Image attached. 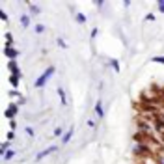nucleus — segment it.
<instances>
[{"label":"nucleus","instance_id":"f257e3e1","mask_svg":"<svg viewBox=\"0 0 164 164\" xmlns=\"http://www.w3.org/2000/svg\"><path fill=\"white\" fill-rule=\"evenodd\" d=\"M52 75H54V65H49V67L45 69V73H43V75H41L37 80L34 82V88H43V86L47 84V80H49Z\"/></svg>","mask_w":164,"mask_h":164},{"label":"nucleus","instance_id":"f03ea898","mask_svg":"<svg viewBox=\"0 0 164 164\" xmlns=\"http://www.w3.org/2000/svg\"><path fill=\"white\" fill-rule=\"evenodd\" d=\"M58 151V146H50V147H47L45 151H41V153H37V157H35V162H39L41 158H45L47 155H50V153H56Z\"/></svg>","mask_w":164,"mask_h":164},{"label":"nucleus","instance_id":"7ed1b4c3","mask_svg":"<svg viewBox=\"0 0 164 164\" xmlns=\"http://www.w3.org/2000/svg\"><path fill=\"white\" fill-rule=\"evenodd\" d=\"M17 112H19V105H9L6 108V112H4V116L9 117V119H13V117L17 116Z\"/></svg>","mask_w":164,"mask_h":164},{"label":"nucleus","instance_id":"20e7f679","mask_svg":"<svg viewBox=\"0 0 164 164\" xmlns=\"http://www.w3.org/2000/svg\"><path fill=\"white\" fill-rule=\"evenodd\" d=\"M4 54H6L9 60H17L19 50H17V49H11V47H6V49H4Z\"/></svg>","mask_w":164,"mask_h":164},{"label":"nucleus","instance_id":"39448f33","mask_svg":"<svg viewBox=\"0 0 164 164\" xmlns=\"http://www.w3.org/2000/svg\"><path fill=\"white\" fill-rule=\"evenodd\" d=\"M8 69L11 71V75H19V76H20L19 65H17V62H15V60H9V65H8Z\"/></svg>","mask_w":164,"mask_h":164},{"label":"nucleus","instance_id":"423d86ee","mask_svg":"<svg viewBox=\"0 0 164 164\" xmlns=\"http://www.w3.org/2000/svg\"><path fill=\"white\" fill-rule=\"evenodd\" d=\"M58 97H60V101H62V105H67V97H65V91L62 86H58Z\"/></svg>","mask_w":164,"mask_h":164},{"label":"nucleus","instance_id":"0eeeda50","mask_svg":"<svg viewBox=\"0 0 164 164\" xmlns=\"http://www.w3.org/2000/svg\"><path fill=\"white\" fill-rule=\"evenodd\" d=\"M71 138H73V129H69V131L65 132L64 136H62V144H64V146H65V144H69V140H71Z\"/></svg>","mask_w":164,"mask_h":164},{"label":"nucleus","instance_id":"6e6552de","mask_svg":"<svg viewBox=\"0 0 164 164\" xmlns=\"http://www.w3.org/2000/svg\"><path fill=\"white\" fill-rule=\"evenodd\" d=\"M95 114H97V117H102V116H105V112H102V102H101V101L95 102Z\"/></svg>","mask_w":164,"mask_h":164},{"label":"nucleus","instance_id":"1a4fd4ad","mask_svg":"<svg viewBox=\"0 0 164 164\" xmlns=\"http://www.w3.org/2000/svg\"><path fill=\"white\" fill-rule=\"evenodd\" d=\"M20 24H23L24 28H28L30 24H32V23H30V17H28V15H20Z\"/></svg>","mask_w":164,"mask_h":164},{"label":"nucleus","instance_id":"9d476101","mask_svg":"<svg viewBox=\"0 0 164 164\" xmlns=\"http://www.w3.org/2000/svg\"><path fill=\"white\" fill-rule=\"evenodd\" d=\"M9 146H11V142L6 140L2 146H0V153H2V155H6V151H9Z\"/></svg>","mask_w":164,"mask_h":164},{"label":"nucleus","instance_id":"9b49d317","mask_svg":"<svg viewBox=\"0 0 164 164\" xmlns=\"http://www.w3.org/2000/svg\"><path fill=\"white\" fill-rule=\"evenodd\" d=\"M19 78H20L19 75H11V76H9V84H11L13 88H17V86H19Z\"/></svg>","mask_w":164,"mask_h":164},{"label":"nucleus","instance_id":"f8f14e48","mask_svg":"<svg viewBox=\"0 0 164 164\" xmlns=\"http://www.w3.org/2000/svg\"><path fill=\"white\" fill-rule=\"evenodd\" d=\"M75 17H76V23H78V24H86V20H88V19H86V15H84V13H76Z\"/></svg>","mask_w":164,"mask_h":164},{"label":"nucleus","instance_id":"ddd939ff","mask_svg":"<svg viewBox=\"0 0 164 164\" xmlns=\"http://www.w3.org/2000/svg\"><path fill=\"white\" fill-rule=\"evenodd\" d=\"M15 155H17V153H15V149H9V151H6V155H4V160H11Z\"/></svg>","mask_w":164,"mask_h":164},{"label":"nucleus","instance_id":"4468645a","mask_svg":"<svg viewBox=\"0 0 164 164\" xmlns=\"http://www.w3.org/2000/svg\"><path fill=\"white\" fill-rule=\"evenodd\" d=\"M110 65H112V69H114L116 73H119V62L117 60H110Z\"/></svg>","mask_w":164,"mask_h":164},{"label":"nucleus","instance_id":"2eb2a0df","mask_svg":"<svg viewBox=\"0 0 164 164\" xmlns=\"http://www.w3.org/2000/svg\"><path fill=\"white\" fill-rule=\"evenodd\" d=\"M39 11H41V9L35 6V4H30V13H32V15H37Z\"/></svg>","mask_w":164,"mask_h":164},{"label":"nucleus","instance_id":"dca6fc26","mask_svg":"<svg viewBox=\"0 0 164 164\" xmlns=\"http://www.w3.org/2000/svg\"><path fill=\"white\" fill-rule=\"evenodd\" d=\"M151 62H155V64H164V56H153Z\"/></svg>","mask_w":164,"mask_h":164},{"label":"nucleus","instance_id":"f3484780","mask_svg":"<svg viewBox=\"0 0 164 164\" xmlns=\"http://www.w3.org/2000/svg\"><path fill=\"white\" fill-rule=\"evenodd\" d=\"M56 43H58V47H62V49H67V43H65V41L62 39V37L56 39Z\"/></svg>","mask_w":164,"mask_h":164},{"label":"nucleus","instance_id":"a211bd4d","mask_svg":"<svg viewBox=\"0 0 164 164\" xmlns=\"http://www.w3.org/2000/svg\"><path fill=\"white\" fill-rule=\"evenodd\" d=\"M43 32H45L43 24H35V34H43Z\"/></svg>","mask_w":164,"mask_h":164},{"label":"nucleus","instance_id":"6ab92c4d","mask_svg":"<svg viewBox=\"0 0 164 164\" xmlns=\"http://www.w3.org/2000/svg\"><path fill=\"white\" fill-rule=\"evenodd\" d=\"M64 134V129H62V127H56L54 129V136H62Z\"/></svg>","mask_w":164,"mask_h":164},{"label":"nucleus","instance_id":"aec40b11","mask_svg":"<svg viewBox=\"0 0 164 164\" xmlns=\"http://www.w3.org/2000/svg\"><path fill=\"white\" fill-rule=\"evenodd\" d=\"M157 6H158V11L164 13V0H158V2H157Z\"/></svg>","mask_w":164,"mask_h":164},{"label":"nucleus","instance_id":"412c9836","mask_svg":"<svg viewBox=\"0 0 164 164\" xmlns=\"http://www.w3.org/2000/svg\"><path fill=\"white\" fill-rule=\"evenodd\" d=\"M24 132H26L28 136H34V129H32V127H24Z\"/></svg>","mask_w":164,"mask_h":164},{"label":"nucleus","instance_id":"4be33fe9","mask_svg":"<svg viewBox=\"0 0 164 164\" xmlns=\"http://www.w3.org/2000/svg\"><path fill=\"white\" fill-rule=\"evenodd\" d=\"M13 138H15V131H9V132H8V140H9V142H11V140H13Z\"/></svg>","mask_w":164,"mask_h":164},{"label":"nucleus","instance_id":"5701e85b","mask_svg":"<svg viewBox=\"0 0 164 164\" xmlns=\"http://www.w3.org/2000/svg\"><path fill=\"white\" fill-rule=\"evenodd\" d=\"M146 20H155V15H153V13H147V15H146Z\"/></svg>","mask_w":164,"mask_h":164},{"label":"nucleus","instance_id":"b1692460","mask_svg":"<svg viewBox=\"0 0 164 164\" xmlns=\"http://www.w3.org/2000/svg\"><path fill=\"white\" fill-rule=\"evenodd\" d=\"M9 95H11V97H20V93H19L17 90H11V93H9Z\"/></svg>","mask_w":164,"mask_h":164},{"label":"nucleus","instance_id":"393cba45","mask_svg":"<svg viewBox=\"0 0 164 164\" xmlns=\"http://www.w3.org/2000/svg\"><path fill=\"white\" fill-rule=\"evenodd\" d=\"M0 17H2V20H8V15H6V11H4V9L0 11Z\"/></svg>","mask_w":164,"mask_h":164},{"label":"nucleus","instance_id":"a878e982","mask_svg":"<svg viewBox=\"0 0 164 164\" xmlns=\"http://www.w3.org/2000/svg\"><path fill=\"white\" fill-rule=\"evenodd\" d=\"M86 123H88V127H91V129H93V127H95V121H93V119H88Z\"/></svg>","mask_w":164,"mask_h":164},{"label":"nucleus","instance_id":"bb28decb","mask_svg":"<svg viewBox=\"0 0 164 164\" xmlns=\"http://www.w3.org/2000/svg\"><path fill=\"white\" fill-rule=\"evenodd\" d=\"M9 127H11V131H15V127H17V123H15V119H11V123H9Z\"/></svg>","mask_w":164,"mask_h":164},{"label":"nucleus","instance_id":"cd10ccee","mask_svg":"<svg viewBox=\"0 0 164 164\" xmlns=\"http://www.w3.org/2000/svg\"><path fill=\"white\" fill-rule=\"evenodd\" d=\"M158 164H164V157H160V158H158Z\"/></svg>","mask_w":164,"mask_h":164}]
</instances>
